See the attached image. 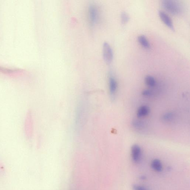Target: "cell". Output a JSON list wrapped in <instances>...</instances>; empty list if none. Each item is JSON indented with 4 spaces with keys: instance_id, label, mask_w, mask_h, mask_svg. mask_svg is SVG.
I'll use <instances>...</instances> for the list:
<instances>
[{
    "instance_id": "obj_2",
    "label": "cell",
    "mask_w": 190,
    "mask_h": 190,
    "mask_svg": "<svg viewBox=\"0 0 190 190\" xmlns=\"http://www.w3.org/2000/svg\"><path fill=\"white\" fill-rule=\"evenodd\" d=\"M103 55L104 60L107 64H110L112 62L113 58V49L107 42H105L103 44Z\"/></svg>"
},
{
    "instance_id": "obj_12",
    "label": "cell",
    "mask_w": 190,
    "mask_h": 190,
    "mask_svg": "<svg viewBox=\"0 0 190 190\" xmlns=\"http://www.w3.org/2000/svg\"><path fill=\"white\" fill-rule=\"evenodd\" d=\"M132 125L136 129H141L143 128L145 126L144 123L141 120H134L132 122Z\"/></svg>"
},
{
    "instance_id": "obj_16",
    "label": "cell",
    "mask_w": 190,
    "mask_h": 190,
    "mask_svg": "<svg viewBox=\"0 0 190 190\" xmlns=\"http://www.w3.org/2000/svg\"><path fill=\"white\" fill-rule=\"evenodd\" d=\"M141 179H145V177L144 176H141Z\"/></svg>"
},
{
    "instance_id": "obj_11",
    "label": "cell",
    "mask_w": 190,
    "mask_h": 190,
    "mask_svg": "<svg viewBox=\"0 0 190 190\" xmlns=\"http://www.w3.org/2000/svg\"><path fill=\"white\" fill-rule=\"evenodd\" d=\"M174 117V114L173 113L167 112L163 115L162 119L164 121L169 122L173 120Z\"/></svg>"
},
{
    "instance_id": "obj_10",
    "label": "cell",
    "mask_w": 190,
    "mask_h": 190,
    "mask_svg": "<svg viewBox=\"0 0 190 190\" xmlns=\"http://www.w3.org/2000/svg\"><path fill=\"white\" fill-rule=\"evenodd\" d=\"M145 81L146 85L149 87H154L156 84V81L152 76H146Z\"/></svg>"
},
{
    "instance_id": "obj_9",
    "label": "cell",
    "mask_w": 190,
    "mask_h": 190,
    "mask_svg": "<svg viewBox=\"0 0 190 190\" xmlns=\"http://www.w3.org/2000/svg\"><path fill=\"white\" fill-rule=\"evenodd\" d=\"M138 41L142 47L145 49H151V44L146 36L141 35L138 37Z\"/></svg>"
},
{
    "instance_id": "obj_4",
    "label": "cell",
    "mask_w": 190,
    "mask_h": 190,
    "mask_svg": "<svg viewBox=\"0 0 190 190\" xmlns=\"http://www.w3.org/2000/svg\"><path fill=\"white\" fill-rule=\"evenodd\" d=\"M131 156L132 160L137 164L141 160L142 151L141 147L137 145H134L131 148Z\"/></svg>"
},
{
    "instance_id": "obj_13",
    "label": "cell",
    "mask_w": 190,
    "mask_h": 190,
    "mask_svg": "<svg viewBox=\"0 0 190 190\" xmlns=\"http://www.w3.org/2000/svg\"><path fill=\"white\" fill-rule=\"evenodd\" d=\"M130 17L127 13L123 12L121 14V20L123 24H125L129 21Z\"/></svg>"
},
{
    "instance_id": "obj_5",
    "label": "cell",
    "mask_w": 190,
    "mask_h": 190,
    "mask_svg": "<svg viewBox=\"0 0 190 190\" xmlns=\"http://www.w3.org/2000/svg\"><path fill=\"white\" fill-rule=\"evenodd\" d=\"M98 15L97 7L95 5H90L89 9V16L90 21L92 25H94L97 21Z\"/></svg>"
},
{
    "instance_id": "obj_14",
    "label": "cell",
    "mask_w": 190,
    "mask_h": 190,
    "mask_svg": "<svg viewBox=\"0 0 190 190\" xmlns=\"http://www.w3.org/2000/svg\"><path fill=\"white\" fill-rule=\"evenodd\" d=\"M132 188L133 190H148L144 186L137 185V184H134L132 186Z\"/></svg>"
},
{
    "instance_id": "obj_8",
    "label": "cell",
    "mask_w": 190,
    "mask_h": 190,
    "mask_svg": "<svg viewBox=\"0 0 190 190\" xmlns=\"http://www.w3.org/2000/svg\"><path fill=\"white\" fill-rule=\"evenodd\" d=\"M151 166L153 169L157 172H160L163 170L162 163L158 159L153 160L151 163Z\"/></svg>"
},
{
    "instance_id": "obj_7",
    "label": "cell",
    "mask_w": 190,
    "mask_h": 190,
    "mask_svg": "<svg viewBox=\"0 0 190 190\" xmlns=\"http://www.w3.org/2000/svg\"><path fill=\"white\" fill-rule=\"evenodd\" d=\"M150 112V109L147 105H142L138 109L137 115L138 118H141L148 115Z\"/></svg>"
},
{
    "instance_id": "obj_6",
    "label": "cell",
    "mask_w": 190,
    "mask_h": 190,
    "mask_svg": "<svg viewBox=\"0 0 190 190\" xmlns=\"http://www.w3.org/2000/svg\"><path fill=\"white\" fill-rule=\"evenodd\" d=\"M159 15L161 20L169 28L172 30H174V27L173 23L169 15L162 11H159Z\"/></svg>"
},
{
    "instance_id": "obj_3",
    "label": "cell",
    "mask_w": 190,
    "mask_h": 190,
    "mask_svg": "<svg viewBox=\"0 0 190 190\" xmlns=\"http://www.w3.org/2000/svg\"><path fill=\"white\" fill-rule=\"evenodd\" d=\"M109 93L112 99H114L118 89V83L116 78L112 75L109 76Z\"/></svg>"
},
{
    "instance_id": "obj_1",
    "label": "cell",
    "mask_w": 190,
    "mask_h": 190,
    "mask_svg": "<svg viewBox=\"0 0 190 190\" xmlns=\"http://www.w3.org/2000/svg\"><path fill=\"white\" fill-rule=\"evenodd\" d=\"M161 5L165 10L171 14L179 15L183 12V5L179 1L175 0H163L161 1Z\"/></svg>"
},
{
    "instance_id": "obj_15",
    "label": "cell",
    "mask_w": 190,
    "mask_h": 190,
    "mask_svg": "<svg viewBox=\"0 0 190 190\" xmlns=\"http://www.w3.org/2000/svg\"><path fill=\"white\" fill-rule=\"evenodd\" d=\"M142 95L146 97H151L153 95V92L149 90H143L142 92Z\"/></svg>"
}]
</instances>
